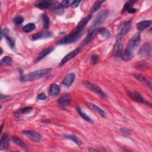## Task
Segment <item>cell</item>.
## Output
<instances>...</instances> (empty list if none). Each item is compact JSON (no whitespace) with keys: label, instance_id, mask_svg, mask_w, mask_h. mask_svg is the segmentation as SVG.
Here are the masks:
<instances>
[{"label":"cell","instance_id":"1","mask_svg":"<svg viewBox=\"0 0 152 152\" xmlns=\"http://www.w3.org/2000/svg\"><path fill=\"white\" fill-rule=\"evenodd\" d=\"M83 29H81L76 27L75 29L72 32L66 35V36L64 37L58 42H56V45H68L70 43H72L77 41L81 37L83 34Z\"/></svg>","mask_w":152,"mask_h":152},{"label":"cell","instance_id":"2","mask_svg":"<svg viewBox=\"0 0 152 152\" xmlns=\"http://www.w3.org/2000/svg\"><path fill=\"white\" fill-rule=\"evenodd\" d=\"M51 69V68H46L36 70L23 75L21 78V80L23 81H34L35 80L45 77L46 75L50 72Z\"/></svg>","mask_w":152,"mask_h":152},{"label":"cell","instance_id":"3","mask_svg":"<svg viewBox=\"0 0 152 152\" xmlns=\"http://www.w3.org/2000/svg\"><path fill=\"white\" fill-rule=\"evenodd\" d=\"M84 86L90 91L96 94L99 97L103 98V99H107L108 97L107 94L96 84H94L92 83H90L88 81H84L83 82Z\"/></svg>","mask_w":152,"mask_h":152},{"label":"cell","instance_id":"4","mask_svg":"<svg viewBox=\"0 0 152 152\" xmlns=\"http://www.w3.org/2000/svg\"><path fill=\"white\" fill-rule=\"evenodd\" d=\"M59 2H55L52 1H37L35 2L34 6L40 9H53L55 10L58 6Z\"/></svg>","mask_w":152,"mask_h":152},{"label":"cell","instance_id":"5","mask_svg":"<svg viewBox=\"0 0 152 152\" xmlns=\"http://www.w3.org/2000/svg\"><path fill=\"white\" fill-rule=\"evenodd\" d=\"M141 40L140 34L137 33L128 42L125 50L131 53H132V51L136 48V47L139 45Z\"/></svg>","mask_w":152,"mask_h":152},{"label":"cell","instance_id":"6","mask_svg":"<svg viewBox=\"0 0 152 152\" xmlns=\"http://www.w3.org/2000/svg\"><path fill=\"white\" fill-rule=\"evenodd\" d=\"M108 15V11L107 10H103L100 11L97 15L96 16V18L94 20L93 23V25L91 26V30L96 28V27L101 24L106 18L107 16Z\"/></svg>","mask_w":152,"mask_h":152},{"label":"cell","instance_id":"7","mask_svg":"<svg viewBox=\"0 0 152 152\" xmlns=\"http://www.w3.org/2000/svg\"><path fill=\"white\" fill-rule=\"evenodd\" d=\"M22 134L26 137H27L28 139H30V140L34 142H39L41 141V139H42V135L39 133L34 131L26 130V131H23Z\"/></svg>","mask_w":152,"mask_h":152},{"label":"cell","instance_id":"8","mask_svg":"<svg viewBox=\"0 0 152 152\" xmlns=\"http://www.w3.org/2000/svg\"><path fill=\"white\" fill-rule=\"evenodd\" d=\"M151 46L149 42H145L140 48L138 54L141 57H149L151 55Z\"/></svg>","mask_w":152,"mask_h":152},{"label":"cell","instance_id":"9","mask_svg":"<svg viewBox=\"0 0 152 152\" xmlns=\"http://www.w3.org/2000/svg\"><path fill=\"white\" fill-rule=\"evenodd\" d=\"M81 50V47H78L77 48L75 49L74 50H72L71 52H69L67 55H66L63 59L61 61L59 66H61L64 65L65 63H66L68 61H69L70 59H72L73 58H74L75 56H77Z\"/></svg>","mask_w":152,"mask_h":152},{"label":"cell","instance_id":"10","mask_svg":"<svg viewBox=\"0 0 152 152\" xmlns=\"http://www.w3.org/2000/svg\"><path fill=\"white\" fill-rule=\"evenodd\" d=\"M128 96L134 101H135L138 103H144L145 104H148L149 106H151V104L147 102L141 95V94L137 91H133V92H130L129 91L128 93Z\"/></svg>","mask_w":152,"mask_h":152},{"label":"cell","instance_id":"11","mask_svg":"<svg viewBox=\"0 0 152 152\" xmlns=\"http://www.w3.org/2000/svg\"><path fill=\"white\" fill-rule=\"evenodd\" d=\"M131 25V20L126 21L122 24H121L118 27V36L122 37V36L126 34L129 31Z\"/></svg>","mask_w":152,"mask_h":152},{"label":"cell","instance_id":"12","mask_svg":"<svg viewBox=\"0 0 152 152\" xmlns=\"http://www.w3.org/2000/svg\"><path fill=\"white\" fill-rule=\"evenodd\" d=\"M1 34H2V36H4V37H5L7 42L8 43V45H9V46L12 49L15 47V39L11 36H10L8 34V30L7 28H5L4 29H3L1 31Z\"/></svg>","mask_w":152,"mask_h":152},{"label":"cell","instance_id":"13","mask_svg":"<svg viewBox=\"0 0 152 152\" xmlns=\"http://www.w3.org/2000/svg\"><path fill=\"white\" fill-rule=\"evenodd\" d=\"M51 36H52V33L50 31L48 30H45V31H40L39 33L33 34L31 38V40H37L39 39L49 38Z\"/></svg>","mask_w":152,"mask_h":152},{"label":"cell","instance_id":"14","mask_svg":"<svg viewBox=\"0 0 152 152\" xmlns=\"http://www.w3.org/2000/svg\"><path fill=\"white\" fill-rule=\"evenodd\" d=\"M70 100H71L70 95L68 93H66L61 96L58 99V102L59 104L61 106V107L65 108L69 104Z\"/></svg>","mask_w":152,"mask_h":152},{"label":"cell","instance_id":"15","mask_svg":"<svg viewBox=\"0 0 152 152\" xmlns=\"http://www.w3.org/2000/svg\"><path fill=\"white\" fill-rule=\"evenodd\" d=\"M75 78V75L74 73H69L66 75L62 81V86L64 87L68 88L69 87L74 81Z\"/></svg>","mask_w":152,"mask_h":152},{"label":"cell","instance_id":"16","mask_svg":"<svg viewBox=\"0 0 152 152\" xmlns=\"http://www.w3.org/2000/svg\"><path fill=\"white\" fill-rule=\"evenodd\" d=\"M87 105L93 111L97 112L99 115H100L103 118H106V112L101 107H99L96 104L93 103L91 102H87Z\"/></svg>","mask_w":152,"mask_h":152},{"label":"cell","instance_id":"17","mask_svg":"<svg viewBox=\"0 0 152 152\" xmlns=\"http://www.w3.org/2000/svg\"><path fill=\"white\" fill-rule=\"evenodd\" d=\"M97 28H94V29H93L90 31V32L88 33V34H87V37L83 40V41L81 43V45L80 46V47L82 48L83 47H84V46L87 45L93 39V37L95 36L96 33H97Z\"/></svg>","mask_w":152,"mask_h":152},{"label":"cell","instance_id":"18","mask_svg":"<svg viewBox=\"0 0 152 152\" xmlns=\"http://www.w3.org/2000/svg\"><path fill=\"white\" fill-rule=\"evenodd\" d=\"M53 49H54L53 48H49L48 49H44L42 51H41L39 53V54L37 56V57L35 58L34 62H37L39 61H40L41 59H42L43 58H44L46 56H47L53 50Z\"/></svg>","mask_w":152,"mask_h":152},{"label":"cell","instance_id":"19","mask_svg":"<svg viewBox=\"0 0 152 152\" xmlns=\"http://www.w3.org/2000/svg\"><path fill=\"white\" fill-rule=\"evenodd\" d=\"M151 24V21L150 20H144L138 23L136 25L137 29L138 30L141 31L148 28Z\"/></svg>","mask_w":152,"mask_h":152},{"label":"cell","instance_id":"20","mask_svg":"<svg viewBox=\"0 0 152 152\" xmlns=\"http://www.w3.org/2000/svg\"><path fill=\"white\" fill-rule=\"evenodd\" d=\"M122 37H119V36H118L117 37V39H116V43L113 46V52L115 54L116 56H119L121 52L122 51L121 50V43H122V39H121Z\"/></svg>","mask_w":152,"mask_h":152},{"label":"cell","instance_id":"21","mask_svg":"<svg viewBox=\"0 0 152 152\" xmlns=\"http://www.w3.org/2000/svg\"><path fill=\"white\" fill-rule=\"evenodd\" d=\"M118 57H119L120 58H121L122 60L125 61H129L131 60L132 58H133V53L124 50L121 52Z\"/></svg>","mask_w":152,"mask_h":152},{"label":"cell","instance_id":"22","mask_svg":"<svg viewBox=\"0 0 152 152\" xmlns=\"http://www.w3.org/2000/svg\"><path fill=\"white\" fill-rule=\"evenodd\" d=\"M59 87L56 84H52L49 88V95L51 97H55L57 96L59 93Z\"/></svg>","mask_w":152,"mask_h":152},{"label":"cell","instance_id":"23","mask_svg":"<svg viewBox=\"0 0 152 152\" xmlns=\"http://www.w3.org/2000/svg\"><path fill=\"white\" fill-rule=\"evenodd\" d=\"M76 110L78 112V113L79 114V115L85 121H86L87 122L90 123V124H92L93 123V121H92V119H91V118H90L86 113H84L82 110L81 109L80 107H76Z\"/></svg>","mask_w":152,"mask_h":152},{"label":"cell","instance_id":"24","mask_svg":"<svg viewBox=\"0 0 152 152\" xmlns=\"http://www.w3.org/2000/svg\"><path fill=\"white\" fill-rule=\"evenodd\" d=\"M134 77L138 81H140V82H142L143 83H144L145 84H146L148 87H149V88L151 89V83L148 80H147L144 76L140 75V74H134Z\"/></svg>","mask_w":152,"mask_h":152},{"label":"cell","instance_id":"25","mask_svg":"<svg viewBox=\"0 0 152 152\" xmlns=\"http://www.w3.org/2000/svg\"><path fill=\"white\" fill-rule=\"evenodd\" d=\"M137 2V1H127L124 5L121 12H128L130 9H131L132 8H133V5L134 4V3H135Z\"/></svg>","mask_w":152,"mask_h":152},{"label":"cell","instance_id":"26","mask_svg":"<svg viewBox=\"0 0 152 152\" xmlns=\"http://www.w3.org/2000/svg\"><path fill=\"white\" fill-rule=\"evenodd\" d=\"M97 33H99L104 38H109L110 36V31L106 28H99L97 29Z\"/></svg>","mask_w":152,"mask_h":152},{"label":"cell","instance_id":"27","mask_svg":"<svg viewBox=\"0 0 152 152\" xmlns=\"http://www.w3.org/2000/svg\"><path fill=\"white\" fill-rule=\"evenodd\" d=\"M8 137L7 134H4L2 135V137L1 139V141H0V150H3L5 147H7V144H8Z\"/></svg>","mask_w":152,"mask_h":152},{"label":"cell","instance_id":"28","mask_svg":"<svg viewBox=\"0 0 152 152\" xmlns=\"http://www.w3.org/2000/svg\"><path fill=\"white\" fill-rule=\"evenodd\" d=\"M35 28H36V25L34 23H29L23 27V30L25 33H29L32 31L33 30H34Z\"/></svg>","mask_w":152,"mask_h":152},{"label":"cell","instance_id":"29","mask_svg":"<svg viewBox=\"0 0 152 152\" xmlns=\"http://www.w3.org/2000/svg\"><path fill=\"white\" fill-rule=\"evenodd\" d=\"M65 137L66 138L72 141L75 144H76L77 145H78L79 146L82 144L81 141L77 137H76L74 135H66Z\"/></svg>","mask_w":152,"mask_h":152},{"label":"cell","instance_id":"30","mask_svg":"<svg viewBox=\"0 0 152 152\" xmlns=\"http://www.w3.org/2000/svg\"><path fill=\"white\" fill-rule=\"evenodd\" d=\"M104 1H96L94 5H93V7H91L90 11L91 12H94L96 11H97L102 6V4L104 2Z\"/></svg>","mask_w":152,"mask_h":152},{"label":"cell","instance_id":"31","mask_svg":"<svg viewBox=\"0 0 152 152\" xmlns=\"http://www.w3.org/2000/svg\"><path fill=\"white\" fill-rule=\"evenodd\" d=\"M11 62H12V59L10 56H4L1 60V64L4 66L10 65L11 64Z\"/></svg>","mask_w":152,"mask_h":152},{"label":"cell","instance_id":"32","mask_svg":"<svg viewBox=\"0 0 152 152\" xmlns=\"http://www.w3.org/2000/svg\"><path fill=\"white\" fill-rule=\"evenodd\" d=\"M42 19L43 21V27L45 29H48L49 27L50 20L49 17L46 14H42Z\"/></svg>","mask_w":152,"mask_h":152},{"label":"cell","instance_id":"33","mask_svg":"<svg viewBox=\"0 0 152 152\" xmlns=\"http://www.w3.org/2000/svg\"><path fill=\"white\" fill-rule=\"evenodd\" d=\"M12 140L17 145H18V146H20V147H21L22 148H26V145H25L24 142L18 138V137H12Z\"/></svg>","mask_w":152,"mask_h":152},{"label":"cell","instance_id":"34","mask_svg":"<svg viewBox=\"0 0 152 152\" xmlns=\"http://www.w3.org/2000/svg\"><path fill=\"white\" fill-rule=\"evenodd\" d=\"M14 21L17 25L21 24L24 21V18L21 15H17L14 18Z\"/></svg>","mask_w":152,"mask_h":152},{"label":"cell","instance_id":"35","mask_svg":"<svg viewBox=\"0 0 152 152\" xmlns=\"http://www.w3.org/2000/svg\"><path fill=\"white\" fill-rule=\"evenodd\" d=\"M120 131L122 134L125 135H129L131 134V131L129 129L125 128H121L120 129Z\"/></svg>","mask_w":152,"mask_h":152},{"label":"cell","instance_id":"36","mask_svg":"<svg viewBox=\"0 0 152 152\" xmlns=\"http://www.w3.org/2000/svg\"><path fill=\"white\" fill-rule=\"evenodd\" d=\"M98 58H99V56L96 54H94V55H91V58H90V62L92 64L96 63V62L98 61Z\"/></svg>","mask_w":152,"mask_h":152},{"label":"cell","instance_id":"37","mask_svg":"<svg viewBox=\"0 0 152 152\" xmlns=\"http://www.w3.org/2000/svg\"><path fill=\"white\" fill-rule=\"evenodd\" d=\"M32 109L33 108L31 107H24L21 109V112L23 114H26V113H29L32 110Z\"/></svg>","mask_w":152,"mask_h":152},{"label":"cell","instance_id":"38","mask_svg":"<svg viewBox=\"0 0 152 152\" xmlns=\"http://www.w3.org/2000/svg\"><path fill=\"white\" fill-rule=\"evenodd\" d=\"M46 99V96L44 93H42L39 94L37 97V99L40 100H43Z\"/></svg>","mask_w":152,"mask_h":152},{"label":"cell","instance_id":"39","mask_svg":"<svg viewBox=\"0 0 152 152\" xmlns=\"http://www.w3.org/2000/svg\"><path fill=\"white\" fill-rule=\"evenodd\" d=\"M54 11L56 14H59V15H61L64 12V9L62 8H58L55 10Z\"/></svg>","mask_w":152,"mask_h":152},{"label":"cell","instance_id":"40","mask_svg":"<svg viewBox=\"0 0 152 152\" xmlns=\"http://www.w3.org/2000/svg\"><path fill=\"white\" fill-rule=\"evenodd\" d=\"M81 2V1H73V2H72V5H71V7H74V8H75V7H77L78 6L79 4H80Z\"/></svg>","mask_w":152,"mask_h":152},{"label":"cell","instance_id":"41","mask_svg":"<svg viewBox=\"0 0 152 152\" xmlns=\"http://www.w3.org/2000/svg\"><path fill=\"white\" fill-rule=\"evenodd\" d=\"M10 98V97L9 96L7 95H4L2 94H1V100L3 101V100H8Z\"/></svg>","mask_w":152,"mask_h":152},{"label":"cell","instance_id":"42","mask_svg":"<svg viewBox=\"0 0 152 152\" xmlns=\"http://www.w3.org/2000/svg\"><path fill=\"white\" fill-rule=\"evenodd\" d=\"M88 151H99V150H96V149H93V148H90V149L88 150Z\"/></svg>","mask_w":152,"mask_h":152}]
</instances>
